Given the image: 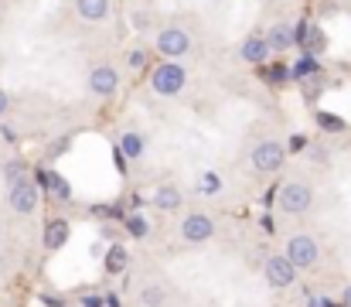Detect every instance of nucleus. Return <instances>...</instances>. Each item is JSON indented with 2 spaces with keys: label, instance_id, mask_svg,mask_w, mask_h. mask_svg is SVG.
I'll list each match as a JSON object with an SVG mask.
<instances>
[{
  "label": "nucleus",
  "instance_id": "nucleus-1",
  "mask_svg": "<svg viewBox=\"0 0 351 307\" xmlns=\"http://www.w3.org/2000/svg\"><path fill=\"white\" fill-rule=\"evenodd\" d=\"M311 205H314V188H311L307 181H290V185H283L280 195H276V208H280L283 215H307Z\"/></svg>",
  "mask_w": 351,
  "mask_h": 307
},
{
  "label": "nucleus",
  "instance_id": "nucleus-2",
  "mask_svg": "<svg viewBox=\"0 0 351 307\" xmlns=\"http://www.w3.org/2000/svg\"><path fill=\"white\" fill-rule=\"evenodd\" d=\"M287 256L297 263V270H314V266L321 263V246H317L314 236L293 232V236L287 239Z\"/></svg>",
  "mask_w": 351,
  "mask_h": 307
},
{
  "label": "nucleus",
  "instance_id": "nucleus-3",
  "mask_svg": "<svg viewBox=\"0 0 351 307\" xmlns=\"http://www.w3.org/2000/svg\"><path fill=\"white\" fill-rule=\"evenodd\" d=\"M184 79H188V72H184L174 58H167L164 65H157V69H154L150 86H154V93H157V96H178V93L184 89Z\"/></svg>",
  "mask_w": 351,
  "mask_h": 307
},
{
  "label": "nucleus",
  "instance_id": "nucleus-4",
  "mask_svg": "<svg viewBox=\"0 0 351 307\" xmlns=\"http://www.w3.org/2000/svg\"><path fill=\"white\" fill-rule=\"evenodd\" d=\"M252 171H259V174H276L280 168H283V161H287V147L283 144H276V140H263V144H256L252 147Z\"/></svg>",
  "mask_w": 351,
  "mask_h": 307
},
{
  "label": "nucleus",
  "instance_id": "nucleus-5",
  "mask_svg": "<svg viewBox=\"0 0 351 307\" xmlns=\"http://www.w3.org/2000/svg\"><path fill=\"white\" fill-rule=\"evenodd\" d=\"M263 273H266V284L269 287H290L293 280H297V263L287 256V253H273V256H266V263H263Z\"/></svg>",
  "mask_w": 351,
  "mask_h": 307
},
{
  "label": "nucleus",
  "instance_id": "nucleus-6",
  "mask_svg": "<svg viewBox=\"0 0 351 307\" xmlns=\"http://www.w3.org/2000/svg\"><path fill=\"white\" fill-rule=\"evenodd\" d=\"M38 202H41V192H38V185H34L31 178L10 185V192H7V205H10L17 215H31V212L38 208Z\"/></svg>",
  "mask_w": 351,
  "mask_h": 307
},
{
  "label": "nucleus",
  "instance_id": "nucleus-7",
  "mask_svg": "<svg viewBox=\"0 0 351 307\" xmlns=\"http://www.w3.org/2000/svg\"><path fill=\"white\" fill-rule=\"evenodd\" d=\"M157 52H160L164 58H181V55H188V52H191L188 31H184V27H164V31L157 34Z\"/></svg>",
  "mask_w": 351,
  "mask_h": 307
},
{
  "label": "nucleus",
  "instance_id": "nucleus-8",
  "mask_svg": "<svg viewBox=\"0 0 351 307\" xmlns=\"http://www.w3.org/2000/svg\"><path fill=\"white\" fill-rule=\"evenodd\" d=\"M215 236V222L208 218V215H202V212H195V215H188L184 222H181V239L188 242V246H202V242H208Z\"/></svg>",
  "mask_w": 351,
  "mask_h": 307
},
{
  "label": "nucleus",
  "instance_id": "nucleus-9",
  "mask_svg": "<svg viewBox=\"0 0 351 307\" xmlns=\"http://www.w3.org/2000/svg\"><path fill=\"white\" fill-rule=\"evenodd\" d=\"M119 89V76L113 65H99L89 72V93L93 96H113Z\"/></svg>",
  "mask_w": 351,
  "mask_h": 307
},
{
  "label": "nucleus",
  "instance_id": "nucleus-10",
  "mask_svg": "<svg viewBox=\"0 0 351 307\" xmlns=\"http://www.w3.org/2000/svg\"><path fill=\"white\" fill-rule=\"evenodd\" d=\"M269 55H273L269 38H263V34H249V38L242 41V58H245L249 65H263Z\"/></svg>",
  "mask_w": 351,
  "mask_h": 307
},
{
  "label": "nucleus",
  "instance_id": "nucleus-11",
  "mask_svg": "<svg viewBox=\"0 0 351 307\" xmlns=\"http://www.w3.org/2000/svg\"><path fill=\"white\" fill-rule=\"evenodd\" d=\"M266 38H269V48H273V52H287V48L297 45V31H293L287 21H276V24L269 27Z\"/></svg>",
  "mask_w": 351,
  "mask_h": 307
},
{
  "label": "nucleus",
  "instance_id": "nucleus-12",
  "mask_svg": "<svg viewBox=\"0 0 351 307\" xmlns=\"http://www.w3.org/2000/svg\"><path fill=\"white\" fill-rule=\"evenodd\" d=\"M75 10H79L82 21L99 24V21L110 17V0H75Z\"/></svg>",
  "mask_w": 351,
  "mask_h": 307
},
{
  "label": "nucleus",
  "instance_id": "nucleus-13",
  "mask_svg": "<svg viewBox=\"0 0 351 307\" xmlns=\"http://www.w3.org/2000/svg\"><path fill=\"white\" fill-rule=\"evenodd\" d=\"M69 222L65 218H55V222H48V229H45V249L48 253H55V249H62L65 242H69Z\"/></svg>",
  "mask_w": 351,
  "mask_h": 307
},
{
  "label": "nucleus",
  "instance_id": "nucleus-14",
  "mask_svg": "<svg viewBox=\"0 0 351 307\" xmlns=\"http://www.w3.org/2000/svg\"><path fill=\"white\" fill-rule=\"evenodd\" d=\"M154 205H157L160 212H178V208H181V188H178V185H160V188L154 192Z\"/></svg>",
  "mask_w": 351,
  "mask_h": 307
},
{
  "label": "nucleus",
  "instance_id": "nucleus-15",
  "mask_svg": "<svg viewBox=\"0 0 351 307\" xmlns=\"http://www.w3.org/2000/svg\"><path fill=\"white\" fill-rule=\"evenodd\" d=\"M136 304L140 307H164L167 304V291L164 287H143L136 294Z\"/></svg>",
  "mask_w": 351,
  "mask_h": 307
},
{
  "label": "nucleus",
  "instance_id": "nucleus-16",
  "mask_svg": "<svg viewBox=\"0 0 351 307\" xmlns=\"http://www.w3.org/2000/svg\"><path fill=\"white\" fill-rule=\"evenodd\" d=\"M27 174H31V168H27L24 161H7V164H3V181H7V185H17V181H24Z\"/></svg>",
  "mask_w": 351,
  "mask_h": 307
},
{
  "label": "nucleus",
  "instance_id": "nucleus-17",
  "mask_svg": "<svg viewBox=\"0 0 351 307\" xmlns=\"http://www.w3.org/2000/svg\"><path fill=\"white\" fill-rule=\"evenodd\" d=\"M304 45H307V48H304L307 55H321V52H324V45H328V41H324V31H321V27H311V31H307V38H304Z\"/></svg>",
  "mask_w": 351,
  "mask_h": 307
},
{
  "label": "nucleus",
  "instance_id": "nucleus-18",
  "mask_svg": "<svg viewBox=\"0 0 351 307\" xmlns=\"http://www.w3.org/2000/svg\"><path fill=\"white\" fill-rule=\"evenodd\" d=\"M106 270H110V273H123V270H126V249H123V246H113V249L106 253Z\"/></svg>",
  "mask_w": 351,
  "mask_h": 307
},
{
  "label": "nucleus",
  "instance_id": "nucleus-19",
  "mask_svg": "<svg viewBox=\"0 0 351 307\" xmlns=\"http://www.w3.org/2000/svg\"><path fill=\"white\" fill-rule=\"evenodd\" d=\"M317 72H321V69H317V58H314V55H304V58L293 65V76H297V79H311V76H317Z\"/></svg>",
  "mask_w": 351,
  "mask_h": 307
},
{
  "label": "nucleus",
  "instance_id": "nucleus-20",
  "mask_svg": "<svg viewBox=\"0 0 351 307\" xmlns=\"http://www.w3.org/2000/svg\"><path fill=\"white\" fill-rule=\"evenodd\" d=\"M123 154H126V157H140V154H143V140H140V133L130 130V133L123 137Z\"/></svg>",
  "mask_w": 351,
  "mask_h": 307
},
{
  "label": "nucleus",
  "instance_id": "nucleus-21",
  "mask_svg": "<svg viewBox=\"0 0 351 307\" xmlns=\"http://www.w3.org/2000/svg\"><path fill=\"white\" fill-rule=\"evenodd\" d=\"M126 229H130V236H136V239H143V236L150 232V225H147L143 215H130V218H126Z\"/></svg>",
  "mask_w": 351,
  "mask_h": 307
},
{
  "label": "nucleus",
  "instance_id": "nucleus-22",
  "mask_svg": "<svg viewBox=\"0 0 351 307\" xmlns=\"http://www.w3.org/2000/svg\"><path fill=\"white\" fill-rule=\"evenodd\" d=\"M45 181L51 185V192H55V195L72 198V188H69V181H65V178H58V174H45Z\"/></svg>",
  "mask_w": 351,
  "mask_h": 307
},
{
  "label": "nucleus",
  "instance_id": "nucleus-23",
  "mask_svg": "<svg viewBox=\"0 0 351 307\" xmlns=\"http://www.w3.org/2000/svg\"><path fill=\"white\" fill-rule=\"evenodd\" d=\"M317 123H321L324 130H331V133L345 130V120H341V116H331V113H317Z\"/></svg>",
  "mask_w": 351,
  "mask_h": 307
},
{
  "label": "nucleus",
  "instance_id": "nucleus-24",
  "mask_svg": "<svg viewBox=\"0 0 351 307\" xmlns=\"http://www.w3.org/2000/svg\"><path fill=\"white\" fill-rule=\"evenodd\" d=\"M290 72H293V69L276 65V69H269V72H266V79H269V82H287V79H290Z\"/></svg>",
  "mask_w": 351,
  "mask_h": 307
},
{
  "label": "nucleus",
  "instance_id": "nucleus-25",
  "mask_svg": "<svg viewBox=\"0 0 351 307\" xmlns=\"http://www.w3.org/2000/svg\"><path fill=\"white\" fill-rule=\"evenodd\" d=\"M143 62H147V55H143V52H130V65H133V69H140Z\"/></svg>",
  "mask_w": 351,
  "mask_h": 307
},
{
  "label": "nucleus",
  "instance_id": "nucleus-26",
  "mask_svg": "<svg viewBox=\"0 0 351 307\" xmlns=\"http://www.w3.org/2000/svg\"><path fill=\"white\" fill-rule=\"evenodd\" d=\"M205 192H219V178L215 174H205V185H202Z\"/></svg>",
  "mask_w": 351,
  "mask_h": 307
},
{
  "label": "nucleus",
  "instance_id": "nucleus-27",
  "mask_svg": "<svg viewBox=\"0 0 351 307\" xmlns=\"http://www.w3.org/2000/svg\"><path fill=\"white\" fill-rule=\"evenodd\" d=\"M7 109H10V96L7 89H0V116H7Z\"/></svg>",
  "mask_w": 351,
  "mask_h": 307
},
{
  "label": "nucleus",
  "instance_id": "nucleus-28",
  "mask_svg": "<svg viewBox=\"0 0 351 307\" xmlns=\"http://www.w3.org/2000/svg\"><path fill=\"white\" fill-rule=\"evenodd\" d=\"M133 24H136V27H147V14L136 10V14H133Z\"/></svg>",
  "mask_w": 351,
  "mask_h": 307
},
{
  "label": "nucleus",
  "instance_id": "nucleus-29",
  "mask_svg": "<svg viewBox=\"0 0 351 307\" xmlns=\"http://www.w3.org/2000/svg\"><path fill=\"white\" fill-rule=\"evenodd\" d=\"M82 307H103V297H86Z\"/></svg>",
  "mask_w": 351,
  "mask_h": 307
},
{
  "label": "nucleus",
  "instance_id": "nucleus-30",
  "mask_svg": "<svg viewBox=\"0 0 351 307\" xmlns=\"http://www.w3.org/2000/svg\"><path fill=\"white\" fill-rule=\"evenodd\" d=\"M341 304H345V307H351V284H348V287H345V294H341Z\"/></svg>",
  "mask_w": 351,
  "mask_h": 307
}]
</instances>
